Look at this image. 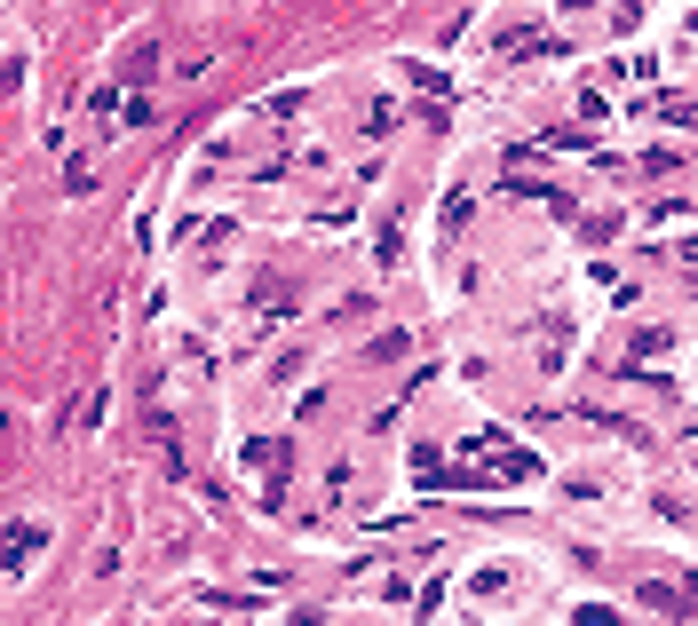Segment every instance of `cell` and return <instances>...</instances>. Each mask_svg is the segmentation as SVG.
Instances as JSON below:
<instances>
[{"instance_id":"cell-3","label":"cell","mask_w":698,"mask_h":626,"mask_svg":"<svg viewBox=\"0 0 698 626\" xmlns=\"http://www.w3.org/2000/svg\"><path fill=\"white\" fill-rule=\"evenodd\" d=\"M151 72H159V56H151V40H135L127 64H119V80H151Z\"/></svg>"},{"instance_id":"cell-6","label":"cell","mask_w":698,"mask_h":626,"mask_svg":"<svg viewBox=\"0 0 698 626\" xmlns=\"http://www.w3.org/2000/svg\"><path fill=\"white\" fill-rule=\"evenodd\" d=\"M572 626H619V619H611L603 603H587V611H572Z\"/></svg>"},{"instance_id":"cell-4","label":"cell","mask_w":698,"mask_h":626,"mask_svg":"<svg viewBox=\"0 0 698 626\" xmlns=\"http://www.w3.org/2000/svg\"><path fill=\"white\" fill-rule=\"evenodd\" d=\"M667 341H675V333H667V325H643V333H635V357H659V349H667Z\"/></svg>"},{"instance_id":"cell-1","label":"cell","mask_w":698,"mask_h":626,"mask_svg":"<svg viewBox=\"0 0 698 626\" xmlns=\"http://www.w3.org/2000/svg\"><path fill=\"white\" fill-rule=\"evenodd\" d=\"M48 547V531L40 523H8V579H24V563Z\"/></svg>"},{"instance_id":"cell-2","label":"cell","mask_w":698,"mask_h":626,"mask_svg":"<svg viewBox=\"0 0 698 626\" xmlns=\"http://www.w3.org/2000/svg\"><path fill=\"white\" fill-rule=\"evenodd\" d=\"M246 460H254L262 476H286V444H278V436H254V444H246Z\"/></svg>"},{"instance_id":"cell-5","label":"cell","mask_w":698,"mask_h":626,"mask_svg":"<svg viewBox=\"0 0 698 626\" xmlns=\"http://www.w3.org/2000/svg\"><path fill=\"white\" fill-rule=\"evenodd\" d=\"M540 151H587L580 127H556V135H540Z\"/></svg>"},{"instance_id":"cell-7","label":"cell","mask_w":698,"mask_h":626,"mask_svg":"<svg viewBox=\"0 0 698 626\" xmlns=\"http://www.w3.org/2000/svg\"><path fill=\"white\" fill-rule=\"evenodd\" d=\"M183 626H207V619H183Z\"/></svg>"}]
</instances>
